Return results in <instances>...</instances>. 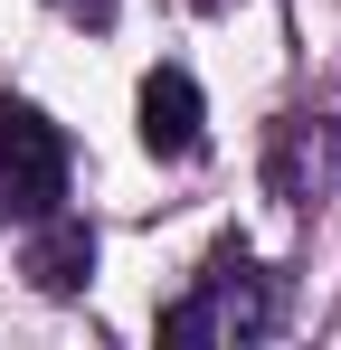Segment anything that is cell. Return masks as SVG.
Segmentation results:
<instances>
[{"label":"cell","mask_w":341,"mask_h":350,"mask_svg":"<svg viewBox=\"0 0 341 350\" xmlns=\"http://www.w3.org/2000/svg\"><path fill=\"white\" fill-rule=\"evenodd\" d=\"M275 312H284V284L247 256V246H218L209 275L162 312V341L170 350H237V341H266Z\"/></svg>","instance_id":"6da1fadb"},{"label":"cell","mask_w":341,"mask_h":350,"mask_svg":"<svg viewBox=\"0 0 341 350\" xmlns=\"http://www.w3.org/2000/svg\"><path fill=\"white\" fill-rule=\"evenodd\" d=\"M66 199V133L38 105L0 95V228H29Z\"/></svg>","instance_id":"7a4b0ae2"},{"label":"cell","mask_w":341,"mask_h":350,"mask_svg":"<svg viewBox=\"0 0 341 350\" xmlns=\"http://www.w3.org/2000/svg\"><path fill=\"white\" fill-rule=\"evenodd\" d=\"M266 189H275L284 208H323L341 189V123L284 114L275 133H266Z\"/></svg>","instance_id":"3957f363"},{"label":"cell","mask_w":341,"mask_h":350,"mask_svg":"<svg viewBox=\"0 0 341 350\" xmlns=\"http://www.w3.org/2000/svg\"><path fill=\"white\" fill-rule=\"evenodd\" d=\"M86 275H95V228L76 208L29 218V284L38 293H86Z\"/></svg>","instance_id":"277c9868"},{"label":"cell","mask_w":341,"mask_h":350,"mask_svg":"<svg viewBox=\"0 0 341 350\" xmlns=\"http://www.w3.org/2000/svg\"><path fill=\"white\" fill-rule=\"evenodd\" d=\"M142 152L152 161H190L199 152V85L180 66H152L142 76Z\"/></svg>","instance_id":"5b68a950"},{"label":"cell","mask_w":341,"mask_h":350,"mask_svg":"<svg viewBox=\"0 0 341 350\" xmlns=\"http://www.w3.org/2000/svg\"><path fill=\"white\" fill-rule=\"evenodd\" d=\"M76 10H86V19H95V29H105V19H114V0H76Z\"/></svg>","instance_id":"8992f818"}]
</instances>
